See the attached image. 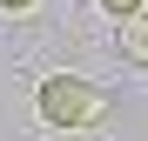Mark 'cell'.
I'll return each instance as SVG.
<instances>
[{
  "label": "cell",
  "instance_id": "7a4b0ae2",
  "mask_svg": "<svg viewBox=\"0 0 148 141\" xmlns=\"http://www.w3.org/2000/svg\"><path fill=\"white\" fill-rule=\"evenodd\" d=\"M114 47H121V61L148 67V7H141V14H128V20L114 27Z\"/></svg>",
  "mask_w": 148,
  "mask_h": 141
},
{
  "label": "cell",
  "instance_id": "3957f363",
  "mask_svg": "<svg viewBox=\"0 0 148 141\" xmlns=\"http://www.w3.org/2000/svg\"><path fill=\"white\" fill-rule=\"evenodd\" d=\"M94 7H101L108 20H128V14H141V7H148V0H94Z\"/></svg>",
  "mask_w": 148,
  "mask_h": 141
},
{
  "label": "cell",
  "instance_id": "6da1fadb",
  "mask_svg": "<svg viewBox=\"0 0 148 141\" xmlns=\"http://www.w3.org/2000/svg\"><path fill=\"white\" fill-rule=\"evenodd\" d=\"M34 114H40V128H101L108 121V87L101 81H88V74H40L34 87Z\"/></svg>",
  "mask_w": 148,
  "mask_h": 141
},
{
  "label": "cell",
  "instance_id": "277c9868",
  "mask_svg": "<svg viewBox=\"0 0 148 141\" xmlns=\"http://www.w3.org/2000/svg\"><path fill=\"white\" fill-rule=\"evenodd\" d=\"M40 0H0V14H34Z\"/></svg>",
  "mask_w": 148,
  "mask_h": 141
}]
</instances>
